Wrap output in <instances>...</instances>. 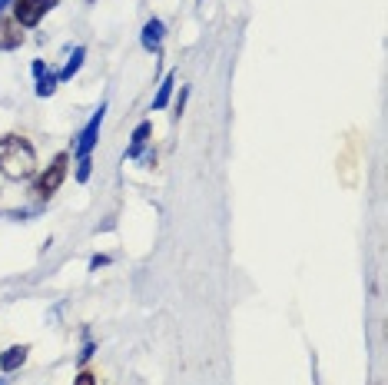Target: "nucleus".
<instances>
[{
  "mask_svg": "<svg viewBox=\"0 0 388 385\" xmlns=\"http://www.w3.org/2000/svg\"><path fill=\"white\" fill-rule=\"evenodd\" d=\"M37 173V150L23 133L0 136V176L4 180H30Z\"/></svg>",
  "mask_w": 388,
  "mask_h": 385,
  "instance_id": "f257e3e1",
  "label": "nucleus"
},
{
  "mask_svg": "<svg viewBox=\"0 0 388 385\" xmlns=\"http://www.w3.org/2000/svg\"><path fill=\"white\" fill-rule=\"evenodd\" d=\"M67 170H70V153H57L53 156V163L40 173L37 186H33V192H37L40 200H50L53 192L63 186V180H67Z\"/></svg>",
  "mask_w": 388,
  "mask_h": 385,
  "instance_id": "f03ea898",
  "label": "nucleus"
},
{
  "mask_svg": "<svg viewBox=\"0 0 388 385\" xmlns=\"http://www.w3.org/2000/svg\"><path fill=\"white\" fill-rule=\"evenodd\" d=\"M53 7L57 0H14V20L20 27H37Z\"/></svg>",
  "mask_w": 388,
  "mask_h": 385,
  "instance_id": "7ed1b4c3",
  "label": "nucleus"
},
{
  "mask_svg": "<svg viewBox=\"0 0 388 385\" xmlns=\"http://www.w3.org/2000/svg\"><path fill=\"white\" fill-rule=\"evenodd\" d=\"M103 116H107V103H100L97 106V113L90 116V123L80 130V136H77V160H83V156H90L93 153V146H97V140H100V126H103Z\"/></svg>",
  "mask_w": 388,
  "mask_h": 385,
  "instance_id": "20e7f679",
  "label": "nucleus"
},
{
  "mask_svg": "<svg viewBox=\"0 0 388 385\" xmlns=\"http://www.w3.org/2000/svg\"><path fill=\"white\" fill-rule=\"evenodd\" d=\"M163 40H166V24L159 17H150L143 24V34H140V47L150 50V53H159Z\"/></svg>",
  "mask_w": 388,
  "mask_h": 385,
  "instance_id": "39448f33",
  "label": "nucleus"
},
{
  "mask_svg": "<svg viewBox=\"0 0 388 385\" xmlns=\"http://www.w3.org/2000/svg\"><path fill=\"white\" fill-rule=\"evenodd\" d=\"M23 43V27H20L14 17H4L0 20V53H10Z\"/></svg>",
  "mask_w": 388,
  "mask_h": 385,
  "instance_id": "423d86ee",
  "label": "nucleus"
},
{
  "mask_svg": "<svg viewBox=\"0 0 388 385\" xmlns=\"http://www.w3.org/2000/svg\"><path fill=\"white\" fill-rule=\"evenodd\" d=\"M27 352H30L27 346H10V349H4V352H0V372H4V376L17 372V369L27 362Z\"/></svg>",
  "mask_w": 388,
  "mask_h": 385,
  "instance_id": "0eeeda50",
  "label": "nucleus"
},
{
  "mask_svg": "<svg viewBox=\"0 0 388 385\" xmlns=\"http://www.w3.org/2000/svg\"><path fill=\"white\" fill-rule=\"evenodd\" d=\"M150 136H153V123L143 120V123L133 130V143H130V150H127V160H136V156L143 153V146L150 143Z\"/></svg>",
  "mask_w": 388,
  "mask_h": 385,
  "instance_id": "6e6552de",
  "label": "nucleus"
},
{
  "mask_svg": "<svg viewBox=\"0 0 388 385\" xmlns=\"http://www.w3.org/2000/svg\"><path fill=\"white\" fill-rule=\"evenodd\" d=\"M83 60H87V47H73V53H70L67 67L57 73V83H63V80H73L80 73V67H83Z\"/></svg>",
  "mask_w": 388,
  "mask_h": 385,
  "instance_id": "1a4fd4ad",
  "label": "nucleus"
},
{
  "mask_svg": "<svg viewBox=\"0 0 388 385\" xmlns=\"http://www.w3.org/2000/svg\"><path fill=\"white\" fill-rule=\"evenodd\" d=\"M173 87H176V73H166L163 83H159V90H156V96H153V110H166V106H169Z\"/></svg>",
  "mask_w": 388,
  "mask_h": 385,
  "instance_id": "9d476101",
  "label": "nucleus"
},
{
  "mask_svg": "<svg viewBox=\"0 0 388 385\" xmlns=\"http://www.w3.org/2000/svg\"><path fill=\"white\" fill-rule=\"evenodd\" d=\"M37 96H53V90H57V73H43V77H37Z\"/></svg>",
  "mask_w": 388,
  "mask_h": 385,
  "instance_id": "9b49d317",
  "label": "nucleus"
},
{
  "mask_svg": "<svg viewBox=\"0 0 388 385\" xmlns=\"http://www.w3.org/2000/svg\"><path fill=\"white\" fill-rule=\"evenodd\" d=\"M90 173H93V160H90V156L77 160V183H87Z\"/></svg>",
  "mask_w": 388,
  "mask_h": 385,
  "instance_id": "f8f14e48",
  "label": "nucleus"
},
{
  "mask_svg": "<svg viewBox=\"0 0 388 385\" xmlns=\"http://www.w3.org/2000/svg\"><path fill=\"white\" fill-rule=\"evenodd\" d=\"M73 385H100V376L97 372H90V369H80L77 379H73Z\"/></svg>",
  "mask_w": 388,
  "mask_h": 385,
  "instance_id": "ddd939ff",
  "label": "nucleus"
},
{
  "mask_svg": "<svg viewBox=\"0 0 388 385\" xmlns=\"http://www.w3.org/2000/svg\"><path fill=\"white\" fill-rule=\"evenodd\" d=\"M93 352H97V346H93V342H83V349H80V356H77V366H87L90 359H93Z\"/></svg>",
  "mask_w": 388,
  "mask_h": 385,
  "instance_id": "4468645a",
  "label": "nucleus"
},
{
  "mask_svg": "<svg viewBox=\"0 0 388 385\" xmlns=\"http://www.w3.org/2000/svg\"><path fill=\"white\" fill-rule=\"evenodd\" d=\"M100 266H110V256H103V252H97V256L90 260V272H97Z\"/></svg>",
  "mask_w": 388,
  "mask_h": 385,
  "instance_id": "2eb2a0df",
  "label": "nucleus"
},
{
  "mask_svg": "<svg viewBox=\"0 0 388 385\" xmlns=\"http://www.w3.org/2000/svg\"><path fill=\"white\" fill-rule=\"evenodd\" d=\"M186 96H189V87H183V90H179V100H176V116L183 113V106H186Z\"/></svg>",
  "mask_w": 388,
  "mask_h": 385,
  "instance_id": "dca6fc26",
  "label": "nucleus"
},
{
  "mask_svg": "<svg viewBox=\"0 0 388 385\" xmlns=\"http://www.w3.org/2000/svg\"><path fill=\"white\" fill-rule=\"evenodd\" d=\"M30 70H33V77H43V73H47V63H43V60H33Z\"/></svg>",
  "mask_w": 388,
  "mask_h": 385,
  "instance_id": "f3484780",
  "label": "nucleus"
},
{
  "mask_svg": "<svg viewBox=\"0 0 388 385\" xmlns=\"http://www.w3.org/2000/svg\"><path fill=\"white\" fill-rule=\"evenodd\" d=\"M4 7H14V0H0V10Z\"/></svg>",
  "mask_w": 388,
  "mask_h": 385,
  "instance_id": "a211bd4d",
  "label": "nucleus"
},
{
  "mask_svg": "<svg viewBox=\"0 0 388 385\" xmlns=\"http://www.w3.org/2000/svg\"><path fill=\"white\" fill-rule=\"evenodd\" d=\"M90 4H93V0H90Z\"/></svg>",
  "mask_w": 388,
  "mask_h": 385,
  "instance_id": "6ab92c4d",
  "label": "nucleus"
}]
</instances>
